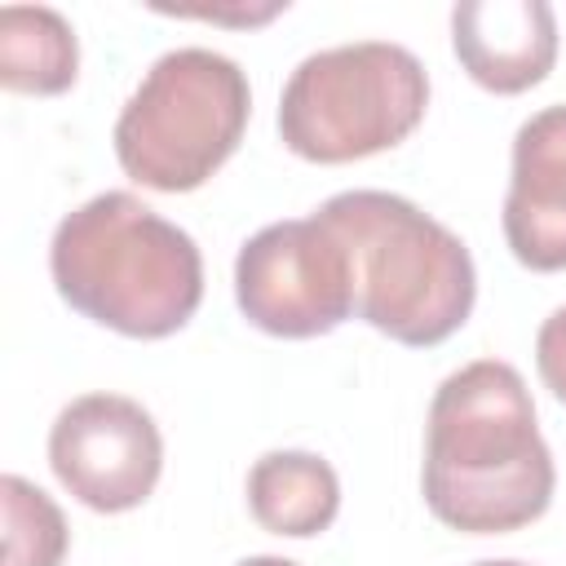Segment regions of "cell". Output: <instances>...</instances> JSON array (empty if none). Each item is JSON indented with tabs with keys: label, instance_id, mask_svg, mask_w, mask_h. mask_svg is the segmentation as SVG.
Listing matches in <instances>:
<instances>
[{
	"label": "cell",
	"instance_id": "6da1fadb",
	"mask_svg": "<svg viewBox=\"0 0 566 566\" xmlns=\"http://www.w3.org/2000/svg\"><path fill=\"white\" fill-rule=\"evenodd\" d=\"M420 486L429 513L464 535H504L544 517L557 469L513 363L478 358L433 389Z\"/></svg>",
	"mask_w": 566,
	"mask_h": 566
},
{
	"label": "cell",
	"instance_id": "7a4b0ae2",
	"mask_svg": "<svg viewBox=\"0 0 566 566\" xmlns=\"http://www.w3.org/2000/svg\"><path fill=\"white\" fill-rule=\"evenodd\" d=\"M49 274L71 310L137 340L181 332L203 301L195 239L128 190L93 195L57 221Z\"/></svg>",
	"mask_w": 566,
	"mask_h": 566
},
{
	"label": "cell",
	"instance_id": "3957f363",
	"mask_svg": "<svg viewBox=\"0 0 566 566\" xmlns=\"http://www.w3.org/2000/svg\"><path fill=\"white\" fill-rule=\"evenodd\" d=\"M349 252L358 318L398 345H438L464 327L478 270L460 234L389 190H340L318 212Z\"/></svg>",
	"mask_w": 566,
	"mask_h": 566
},
{
	"label": "cell",
	"instance_id": "277c9868",
	"mask_svg": "<svg viewBox=\"0 0 566 566\" xmlns=\"http://www.w3.org/2000/svg\"><path fill=\"white\" fill-rule=\"evenodd\" d=\"M252 88L234 57L186 44L150 62L115 119L119 168L150 190L203 186L243 142Z\"/></svg>",
	"mask_w": 566,
	"mask_h": 566
},
{
	"label": "cell",
	"instance_id": "5b68a950",
	"mask_svg": "<svg viewBox=\"0 0 566 566\" xmlns=\"http://www.w3.org/2000/svg\"><path fill=\"white\" fill-rule=\"evenodd\" d=\"M429 106L420 57L394 40L332 44L296 62L279 97V137L310 164L380 155L416 133Z\"/></svg>",
	"mask_w": 566,
	"mask_h": 566
},
{
	"label": "cell",
	"instance_id": "8992f818",
	"mask_svg": "<svg viewBox=\"0 0 566 566\" xmlns=\"http://www.w3.org/2000/svg\"><path fill=\"white\" fill-rule=\"evenodd\" d=\"M234 301L243 318L283 340H310L358 314L354 265L318 217L274 221L234 256Z\"/></svg>",
	"mask_w": 566,
	"mask_h": 566
},
{
	"label": "cell",
	"instance_id": "52a82bcc",
	"mask_svg": "<svg viewBox=\"0 0 566 566\" xmlns=\"http://www.w3.org/2000/svg\"><path fill=\"white\" fill-rule=\"evenodd\" d=\"M53 478L93 513L146 504L164 469V438L150 411L124 394H84L49 429Z\"/></svg>",
	"mask_w": 566,
	"mask_h": 566
},
{
	"label": "cell",
	"instance_id": "ba28073f",
	"mask_svg": "<svg viewBox=\"0 0 566 566\" xmlns=\"http://www.w3.org/2000/svg\"><path fill=\"white\" fill-rule=\"evenodd\" d=\"M500 221L509 252L526 270H566V102L535 111L517 128Z\"/></svg>",
	"mask_w": 566,
	"mask_h": 566
},
{
	"label": "cell",
	"instance_id": "9c48e42d",
	"mask_svg": "<svg viewBox=\"0 0 566 566\" xmlns=\"http://www.w3.org/2000/svg\"><path fill=\"white\" fill-rule=\"evenodd\" d=\"M451 49L473 84L526 93L557 62V18L544 0H460L451 9Z\"/></svg>",
	"mask_w": 566,
	"mask_h": 566
},
{
	"label": "cell",
	"instance_id": "30bf717a",
	"mask_svg": "<svg viewBox=\"0 0 566 566\" xmlns=\"http://www.w3.org/2000/svg\"><path fill=\"white\" fill-rule=\"evenodd\" d=\"M248 509L270 535L310 539L340 513V478L314 451H265L248 469Z\"/></svg>",
	"mask_w": 566,
	"mask_h": 566
},
{
	"label": "cell",
	"instance_id": "8fae6325",
	"mask_svg": "<svg viewBox=\"0 0 566 566\" xmlns=\"http://www.w3.org/2000/svg\"><path fill=\"white\" fill-rule=\"evenodd\" d=\"M80 75L75 27L49 4H4L0 9V84L9 93L53 97Z\"/></svg>",
	"mask_w": 566,
	"mask_h": 566
},
{
	"label": "cell",
	"instance_id": "7c38bea8",
	"mask_svg": "<svg viewBox=\"0 0 566 566\" xmlns=\"http://www.w3.org/2000/svg\"><path fill=\"white\" fill-rule=\"evenodd\" d=\"M0 509H4V566H62L66 517L35 482L4 473Z\"/></svg>",
	"mask_w": 566,
	"mask_h": 566
},
{
	"label": "cell",
	"instance_id": "4fadbf2b",
	"mask_svg": "<svg viewBox=\"0 0 566 566\" xmlns=\"http://www.w3.org/2000/svg\"><path fill=\"white\" fill-rule=\"evenodd\" d=\"M535 367L539 380L553 389L557 402H566V305L553 310L535 332Z\"/></svg>",
	"mask_w": 566,
	"mask_h": 566
},
{
	"label": "cell",
	"instance_id": "5bb4252c",
	"mask_svg": "<svg viewBox=\"0 0 566 566\" xmlns=\"http://www.w3.org/2000/svg\"><path fill=\"white\" fill-rule=\"evenodd\" d=\"M234 566H301V562H287V557H270V553H261V557H243V562H234Z\"/></svg>",
	"mask_w": 566,
	"mask_h": 566
},
{
	"label": "cell",
	"instance_id": "9a60e30c",
	"mask_svg": "<svg viewBox=\"0 0 566 566\" xmlns=\"http://www.w3.org/2000/svg\"><path fill=\"white\" fill-rule=\"evenodd\" d=\"M473 566H531V562H513V557H486V562H473Z\"/></svg>",
	"mask_w": 566,
	"mask_h": 566
}]
</instances>
